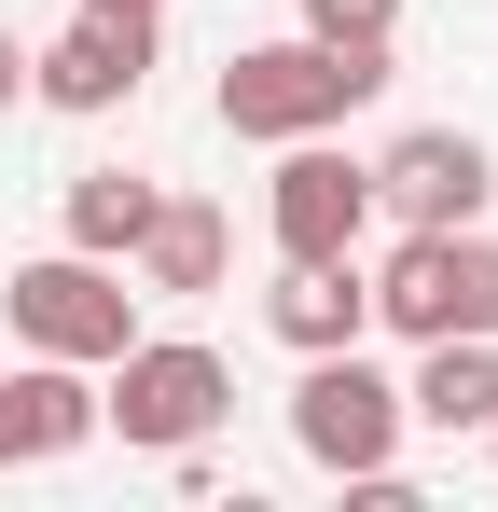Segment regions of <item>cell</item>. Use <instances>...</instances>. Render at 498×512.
Returning a JSON list of instances; mask_svg holds the SVG:
<instances>
[{"mask_svg":"<svg viewBox=\"0 0 498 512\" xmlns=\"http://www.w3.org/2000/svg\"><path fill=\"white\" fill-rule=\"evenodd\" d=\"M139 84H153V14L83 0L56 42H28V97H42V111H125Z\"/></svg>","mask_w":498,"mask_h":512,"instance_id":"52a82bcc","label":"cell"},{"mask_svg":"<svg viewBox=\"0 0 498 512\" xmlns=\"http://www.w3.org/2000/svg\"><path fill=\"white\" fill-rule=\"evenodd\" d=\"M139 291H222V263H236V222L208 208V194H153V222H139Z\"/></svg>","mask_w":498,"mask_h":512,"instance_id":"8fae6325","label":"cell"},{"mask_svg":"<svg viewBox=\"0 0 498 512\" xmlns=\"http://www.w3.org/2000/svg\"><path fill=\"white\" fill-rule=\"evenodd\" d=\"M374 319H388L402 346L498 333V250H485V222H402V250L374 263Z\"/></svg>","mask_w":498,"mask_h":512,"instance_id":"277c9868","label":"cell"},{"mask_svg":"<svg viewBox=\"0 0 498 512\" xmlns=\"http://www.w3.org/2000/svg\"><path fill=\"white\" fill-rule=\"evenodd\" d=\"M305 28H319V42H388L402 0H305Z\"/></svg>","mask_w":498,"mask_h":512,"instance_id":"5bb4252c","label":"cell"},{"mask_svg":"<svg viewBox=\"0 0 498 512\" xmlns=\"http://www.w3.org/2000/svg\"><path fill=\"white\" fill-rule=\"evenodd\" d=\"M485 194H498V167H485L471 125H415V139L374 153V208L388 222H485Z\"/></svg>","mask_w":498,"mask_h":512,"instance_id":"ba28073f","label":"cell"},{"mask_svg":"<svg viewBox=\"0 0 498 512\" xmlns=\"http://www.w3.org/2000/svg\"><path fill=\"white\" fill-rule=\"evenodd\" d=\"M0 319H14V346L28 360H125L139 346V291H125V263H97V250H42V263H14L0 277Z\"/></svg>","mask_w":498,"mask_h":512,"instance_id":"7a4b0ae2","label":"cell"},{"mask_svg":"<svg viewBox=\"0 0 498 512\" xmlns=\"http://www.w3.org/2000/svg\"><path fill=\"white\" fill-rule=\"evenodd\" d=\"M111 14H166V0H111Z\"/></svg>","mask_w":498,"mask_h":512,"instance_id":"2e32d148","label":"cell"},{"mask_svg":"<svg viewBox=\"0 0 498 512\" xmlns=\"http://www.w3.org/2000/svg\"><path fill=\"white\" fill-rule=\"evenodd\" d=\"M263 333L291 346V360H319V346H360V333H374V277H360V250H332V263H277V291H263Z\"/></svg>","mask_w":498,"mask_h":512,"instance_id":"9c48e42d","label":"cell"},{"mask_svg":"<svg viewBox=\"0 0 498 512\" xmlns=\"http://www.w3.org/2000/svg\"><path fill=\"white\" fill-rule=\"evenodd\" d=\"M485 443H498V416H485Z\"/></svg>","mask_w":498,"mask_h":512,"instance_id":"e0dca14e","label":"cell"},{"mask_svg":"<svg viewBox=\"0 0 498 512\" xmlns=\"http://www.w3.org/2000/svg\"><path fill=\"white\" fill-rule=\"evenodd\" d=\"M402 416L415 429H485L498 416V333H443V346H415V388H402Z\"/></svg>","mask_w":498,"mask_h":512,"instance_id":"7c38bea8","label":"cell"},{"mask_svg":"<svg viewBox=\"0 0 498 512\" xmlns=\"http://www.w3.org/2000/svg\"><path fill=\"white\" fill-rule=\"evenodd\" d=\"M97 443V388H83V360H28V374H0V471L14 457H83Z\"/></svg>","mask_w":498,"mask_h":512,"instance_id":"30bf717a","label":"cell"},{"mask_svg":"<svg viewBox=\"0 0 498 512\" xmlns=\"http://www.w3.org/2000/svg\"><path fill=\"white\" fill-rule=\"evenodd\" d=\"M263 236L277 263H332L374 236V167L332 153V139H277V180H263Z\"/></svg>","mask_w":498,"mask_h":512,"instance_id":"8992f818","label":"cell"},{"mask_svg":"<svg viewBox=\"0 0 498 512\" xmlns=\"http://www.w3.org/2000/svg\"><path fill=\"white\" fill-rule=\"evenodd\" d=\"M402 429H415L402 388H388L360 346H319V360H305V388H291V443L319 457L332 485H388V471H402Z\"/></svg>","mask_w":498,"mask_h":512,"instance_id":"5b68a950","label":"cell"},{"mask_svg":"<svg viewBox=\"0 0 498 512\" xmlns=\"http://www.w3.org/2000/svg\"><path fill=\"white\" fill-rule=\"evenodd\" d=\"M111 388H97V429H125V443H153V457H180V443H208V429L236 416V360L194 333H139L125 360H97Z\"/></svg>","mask_w":498,"mask_h":512,"instance_id":"3957f363","label":"cell"},{"mask_svg":"<svg viewBox=\"0 0 498 512\" xmlns=\"http://www.w3.org/2000/svg\"><path fill=\"white\" fill-rule=\"evenodd\" d=\"M388 97V42H249V56H222V125L236 139H332L346 111H374Z\"/></svg>","mask_w":498,"mask_h":512,"instance_id":"6da1fadb","label":"cell"},{"mask_svg":"<svg viewBox=\"0 0 498 512\" xmlns=\"http://www.w3.org/2000/svg\"><path fill=\"white\" fill-rule=\"evenodd\" d=\"M153 194H166V180H139V167H83L70 194H56V222H70V250L125 263V250H139V222H153Z\"/></svg>","mask_w":498,"mask_h":512,"instance_id":"4fadbf2b","label":"cell"},{"mask_svg":"<svg viewBox=\"0 0 498 512\" xmlns=\"http://www.w3.org/2000/svg\"><path fill=\"white\" fill-rule=\"evenodd\" d=\"M14 97H28V42L0 28V111H14Z\"/></svg>","mask_w":498,"mask_h":512,"instance_id":"9a60e30c","label":"cell"}]
</instances>
